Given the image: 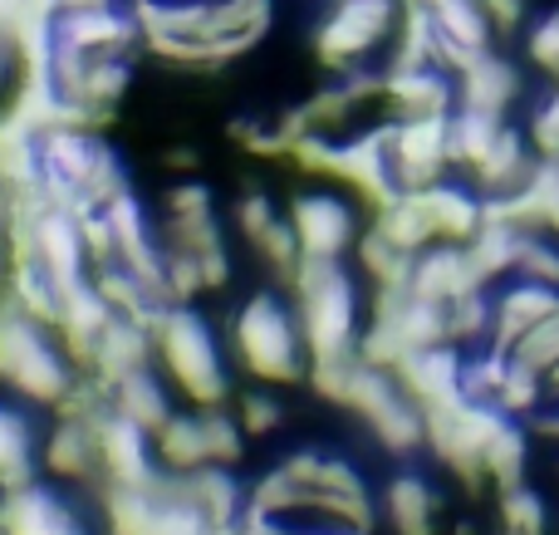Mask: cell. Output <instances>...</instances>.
Returning <instances> with one entry per match:
<instances>
[{
	"label": "cell",
	"instance_id": "b9f144b4",
	"mask_svg": "<svg viewBox=\"0 0 559 535\" xmlns=\"http://www.w3.org/2000/svg\"><path fill=\"white\" fill-rule=\"evenodd\" d=\"M167 212L173 216H206V212H216V197L206 182H182L167 192Z\"/></svg>",
	"mask_w": 559,
	"mask_h": 535
},
{
	"label": "cell",
	"instance_id": "7402d4cb",
	"mask_svg": "<svg viewBox=\"0 0 559 535\" xmlns=\"http://www.w3.org/2000/svg\"><path fill=\"white\" fill-rule=\"evenodd\" d=\"M114 408L123 413V418H133L138 428H147V432H157L177 413L173 399H167V389H163V379L153 373V364L123 373V379L114 383Z\"/></svg>",
	"mask_w": 559,
	"mask_h": 535
},
{
	"label": "cell",
	"instance_id": "484cf974",
	"mask_svg": "<svg viewBox=\"0 0 559 535\" xmlns=\"http://www.w3.org/2000/svg\"><path fill=\"white\" fill-rule=\"evenodd\" d=\"M153 442H157V462H163V467H173V472H197V467H206V462H212V457H206L202 408L173 413V418L153 432Z\"/></svg>",
	"mask_w": 559,
	"mask_h": 535
},
{
	"label": "cell",
	"instance_id": "52a82bcc",
	"mask_svg": "<svg viewBox=\"0 0 559 535\" xmlns=\"http://www.w3.org/2000/svg\"><path fill=\"white\" fill-rule=\"evenodd\" d=\"M94 438H98V462H104V482L98 487H153V477L163 472L153 432L138 428L118 408H108L94 423Z\"/></svg>",
	"mask_w": 559,
	"mask_h": 535
},
{
	"label": "cell",
	"instance_id": "9c48e42d",
	"mask_svg": "<svg viewBox=\"0 0 559 535\" xmlns=\"http://www.w3.org/2000/svg\"><path fill=\"white\" fill-rule=\"evenodd\" d=\"M280 472H285L289 482H295L299 491H314V497L334 501V507H344L354 521H364L368 531H373V497H368V482L358 477V467H348L344 457H329V452H295V457L280 462Z\"/></svg>",
	"mask_w": 559,
	"mask_h": 535
},
{
	"label": "cell",
	"instance_id": "bcb514c9",
	"mask_svg": "<svg viewBox=\"0 0 559 535\" xmlns=\"http://www.w3.org/2000/svg\"><path fill=\"white\" fill-rule=\"evenodd\" d=\"M10 64H20V59H15V45H5V39H0V88H5Z\"/></svg>",
	"mask_w": 559,
	"mask_h": 535
},
{
	"label": "cell",
	"instance_id": "74e56055",
	"mask_svg": "<svg viewBox=\"0 0 559 535\" xmlns=\"http://www.w3.org/2000/svg\"><path fill=\"white\" fill-rule=\"evenodd\" d=\"M236 418H241L246 438H271L280 423H285V408H280L271 393H241V403H236Z\"/></svg>",
	"mask_w": 559,
	"mask_h": 535
},
{
	"label": "cell",
	"instance_id": "e0dca14e",
	"mask_svg": "<svg viewBox=\"0 0 559 535\" xmlns=\"http://www.w3.org/2000/svg\"><path fill=\"white\" fill-rule=\"evenodd\" d=\"M521 98V69L511 64L506 55H476L472 64L456 74V104L466 108H481V114H501Z\"/></svg>",
	"mask_w": 559,
	"mask_h": 535
},
{
	"label": "cell",
	"instance_id": "ab89813d",
	"mask_svg": "<svg viewBox=\"0 0 559 535\" xmlns=\"http://www.w3.org/2000/svg\"><path fill=\"white\" fill-rule=\"evenodd\" d=\"M531 143H535V153L540 157H555L559 163V88L550 98H545L540 108H535V118H531Z\"/></svg>",
	"mask_w": 559,
	"mask_h": 535
},
{
	"label": "cell",
	"instance_id": "4dcf8cb0",
	"mask_svg": "<svg viewBox=\"0 0 559 535\" xmlns=\"http://www.w3.org/2000/svg\"><path fill=\"white\" fill-rule=\"evenodd\" d=\"M496 516H501V531H511V535H550V507L525 482L496 491Z\"/></svg>",
	"mask_w": 559,
	"mask_h": 535
},
{
	"label": "cell",
	"instance_id": "e575fe53",
	"mask_svg": "<svg viewBox=\"0 0 559 535\" xmlns=\"http://www.w3.org/2000/svg\"><path fill=\"white\" fill-rule=\"evenodd\" d=\"M255 255H261L265 265L280 275V281H295V271H299V261H305V251H299V236H295V226H289V216H280V222L271 226V231L255 241Z\"/></svg>",
	"mask_w": 559,
	"mask_h": 535
},
{
	"label": "cell",
	"instance_id": "8d00e7d4",
	"mask_svg": "<svg viewBox=\"0 0 559 535\" xmlns=\"http://www.w3.org/2000/svg\"><path fill=\"white\" fill-rule=\"evenodd\" d=\"M511 359H515V364H531V369H540V373L550 369V364L559 359V310H555L545 324H535V330L525 334L521 344H515Z\"/></svg>",
	"mask_w": 559,
	"mask_h": 535
},
{
	"label": "cell",
	"instance_id": "603a6c76",
	"mask_svg": "<svg viewBox=\"0 0 559 535\" xmlns=\"http://www.w3.org/2000/svg\"><path fill=\"white\" fill-rule=\"evenodd\" d=\"M501 128H506L501 114H481V108L456 104L452 118H447V147H452V167L472 173V167L481 163L486 153H491V143L501 138Z\"/></svg>",
	"mask_w": 559,
	"mask_h": 535
},
{
	"label": "cell",
	"instance_id": "d6a6232c",
	"mask_svg": "<svg viewBox=\"0 0 559 535\" xmlns=\"http://www.w3.org/2000/svg\"><path fill=\"white\" fill-rule=\"evenodd\" d=\"M202 428H206V457L216 467H236L246 457V428L236 413L226 408H202Z\"/></svg>",
	"mask_w": 559,
	"mask_h": 535
},
{
	"label": "cell",
	"instance_id": "f35d334b",
	"mask_svg": "<svg viewBox=\"0 0 559 535\" xmlns=\"http://www.w3.org/2000/svg\"><path fill=\"white\" fill-rule=\"evenodd\" d=\"M280 222V212H275V202L265 192H246L241 202H236V226H241V236L246 241H261L265 231H271V226Z\"/></svg>",
	"mask_w": 559,
	"mask_h": 535
},
{
	"label": "cell",
	"instance_id": "5b68a950",
	"mask_svg": "<svg viewBox=\"0 0 559 535\" xmlns=\"http://www.w3.org/2000/svg\"><path fill=\"white\" fill-rule=\"evenodd\" d=\"M397 20H403V0H338L314 29V55L329 69L348 74L388 35H397Z\"/></svg>",
	"mask_w": 559,
	"mask_h": 535
},
{
	"label": "cell",
	"instance_id": "f1b7e54d",
	"mask_svg": "<svg viewBox=\"0 0 559 535\" xmlns=\"http://www.w3.org/2000/svg\"><path fill=\"white\" fill-rule=\"evenodd\" d=\"M354 255H358V271L368 275V285H413L417 255L413 251H397V246L388 241L378 226H368V231L358 236Z\"/></svg>",
	"mask_w": 559,
	"mask_h": 535
},
{
	"label": "cell",
	"instance_id": "8fae6325",
	"mask_svg": "<svg viewBox=\"0 0 559 535\" xmlns=\"http://www.w3.org/2000/svg\"><path fill=\"white\" fill-rule=\"evenodd\" d=\"M476 290H491L486 275L476 271L472 251L462 241H432L413 265V295L423 300H437V305H452L462 295H476Z\"/></svg>",
	"mask_w": 559,
	"mask_h": 535
},
{
	"label": "cell",
	"instance_id": "c3c4849f",
	"mask_svg": "<svg viewBox=\"0 0 559 535\" xmlns=\"http://www.w3.org/2000/svg\"><path fill=\"white\" fill-rule=\"evenodd\" d=\"M5 271H10V246H5V226H0V285H5Z\"/></svg>",
	"mask_w": 559,
	"mask_h": 535
},
{
	"label": "cell",
	"instance_id": "7a4b0ae2",
	"mask_svg": "<svg viewBox=\"0 0 559 535\" xmlns=\"http://www.w3.org/2000/svg\"><path fill=\"white\" fill-rule=\"evenodd\" d=\"M79 369L69 364L64 344L49 324L29 320L0 285V383L15 389L25 403L55 408L69 389H74Z\"/></svg>",
	"mask_w": 559,
	"mask_h": 535
},
{
	"label": "cell",
	"instance_id": "836d02e7",
	"mask_svg": "<svg viewBox=\"0 0 559 535\" xmlns=\"http://www.w3.org/2000/svg\"><path fill=\"white\" fill-rule=\"evenodd\" d=\"M163 261H167V300L173 305H192L197 295L206 290V271H202V255L187 251V246H163Z\"/></svg>",
	"mask_w": 559,
	"mask_h": 535
},
{
	"label": "cell",
	"instance_id": "4316f807",
	"mask_svg": "<svg viewBox=\"0 0 559 535\" xmlns=\"http://www.w3.org/2000/svg\"><path fill=\"white\" fill-rule=\"evenodd\" d=\"M98 501H104L108 535H153L157 531V511H163V501H157L153 487H104Z\"/></svg>",
	"mask_w": 559,
	"mask_h": 535
},
{
	"label": "cell",
	"instance_id": "3957f363",
	"mask_svg": "<svg viewBox=\"0 0 559 535\" xmlns=\"http://www.w3.org/2000/svg\"><path fill=\"white\" fill-rule=\"evenodd\" d=\"M231 344L251 379L280 383V389L309 379V349L305 334H299V314L275 290H261L241 305V314L231 324Z\"/></svg>",
	"mask_w": 559,
	"mask_h": 535
},
{
	"label": "cell",
	"instance_id": "ee69618b",
	"mask_svg": "<svg viewBox=\"0 0 559 535\" xmlns=\"http://www.w3.org/2000/svg\"><path fill=\"white\" fill-rule=\"evenodd\" d=\"M531 432L535 438H550V442H559V403H550V408H540L531 418Z\"/></svg>",
	"mask_w": 559,
	"mask_h": 535
},
{
	"label": "cell",
	"instance_id": "d590c367",
	"mask_svg": "<svg viewBox=\"0 0 559 535\" xmlns=\"http://www.w3.org/2000/svg\"><path fill=\"white\" fill-rule=\"evenodd\" d=\"M515 275H521V281L555 285V290H559V236H550V231H531V236H525V251H521Z\"/></svg>",
	"mask_w": 559,
	"mask_h": 535
},
{
	"label": "cell",
	"instance_id": "2e32d148",
	"mask_svg": "<svg viewBox=\"0 0 559 535\" xmlns=\"http://www.w3.org/2000/svg\"><path fill=\"white\" fill-rule=\"evenodd\" d=\"M535 167H540L535 143H525L515 128H501V138L491 143V153L472 167V187L481 197H511V192H521V187L531 182Z\"/></svg>",
	"mask_w": 559,
	"mask_h": 535
},
{
	"label": "cell",
	"instance_id": "9a60e30c",
	"mask_svg": "<svg viewBox=\"0 0 559 535\" xmlns=\"http://www.w3.org/2000/svg\"><path fill=\"white\" fill-rule=\"evenodd\" d=\"M555 310H559V290H555V285L521 281V275H515V285H506V290L496 295V330H491V349L511 354L515 344H521L525 334L535 330V324L550 320Z\"/></svg>",
	"mask_w": 559,
	"mask_h": 535
},
{
	"label": "cell",
	"instance_id": "4fadbf2b",
	"mask_svg": "<svg viewBox=\"0 0 559 535\" xmlns=\"http://www.w3.org/2000/svg\"><path fill=\"white\" fill-rule=\"evenodd\" d=\"M383 98L397 118H442L456 108V74L427 69H383Z\"/></svg>",
	"mask_w": 559,
	"mask_h": 535
},
{
	"label": "cell",
	"instance_id": "277c9868",
	"mask_svg": "<svg viewBox=\"0 0 559 535\" xmlns=\"http://www.w3.org/2000/svg\"><path fill=\"white\" fill-rule=\"evenodd\" d=\"M157 364L173 373V383L187 393L192 408H226L231 399V373L222 364L216 334L192 305H173L157 324Z\"/></svg>",
	"mask_w": 559,
	"mask_h": 535
},
{
	"label": "cell",
	"instance_id": "7bdbcfd3",
	"mask_svg": "<svg viewBox=\"0 0 559 535\" xmlns=\"http://www.w3.org/2000/svg\"><path fill=\"white\" fill-rule=\"evenodd\" d=\"M481 5L491 15V25H501V29H515L525 15V0H481Z\"/></svg>",
	"mask_w": 559,
	"mask_h": 535
},
{
	"label": "cell",
	"instance_id": "60d3db41",
	"mask_svg": "<svg viewBox=\"0 0 559 535\" xmlns=\"http://www.w3.org/2000/svg\"><path fill=\"white\" fill-rule=\"evenodd\" d=\"M531 59L545 69V74H559V10L531 29Z\"/></svg>",
	"mask_w": 559,
	"mask_h": 535
},
{
	"label": "cell",
	"instance_id": "6da1fadb",
	"mask_svg": "<svg viewBox=\"0 0 559 535\" xmlns=\"http://www.w3.org/2000/svg\"><path fill=\"white\" fill-rule=\"evenodd\" d=\"M295 290V314H299V334H305L309 359H344L358 354V290L354 275L344 261H329V255H305L289 281Z\"/></svg>",
	"mask_w": 559,
	"mask_h": 535
},
{
	"label": "cell",
	"instance_id": "ac0fdd59",
	"mask_svg": "<svg viewBox=\"0 0 559 535\" xmlns=\"http://www.w3.org/2000/svg\"><path fill=\"white\" fill-rule=\"evenodd\" d=\"M157 359V340L147 324L138 320H123V314H114V324H108L104 334H98V354H94V379L108 383V393H114V383L123 379V373L133 369H147V364Z\"/></svg>",
	"mask_w": 559,
	"mask_h": 535
},
{
	"label": "cell",
	"instance_id": "f546056e",
	"mask_svg": "<svg viewBox=\"0 0 559 535\" xmlns=\"http://www.w3.org/2000/svg\"><path fill=\"white\" fill-rule=\"evenodd\" d=\"M491 330H496V295L491 290H476V295H462V300L447 305V334H452L456 349H486L491 344Z\"/></svg>",
	"mask_w": 559,
	"mask_h": 535
},
{
	"label": "cell",
	"instance_id": "7dc6e473",
	"mask_svg": "<svg viewBox=\"0 0 559 535\" xmlns=\"http://www.w3.org/2000/svg\"><path fill=\"white\" fill-rule=\"evenodd\" d=\"M167 163H173V167H197V153H187V147H177V153H167Z\"/></svg>",
	"mask_w": 559,
	"mask_h": 535
},
{
	"label": "cell",
	"instance_id": "d6986e66",
	"mask_svg": "<svg viewBox=\"0 0 559 535\" xmlns=\"http://www.w3.org/2000/svg\"><path fill=\"white\" fill-rule=\"evenodd\" d=\"M383 511H388V526L397 535H432L442 497H437V487L423 472H397L383 491Z\"/></svg>",
	"mask_w": 559,
	"mask_h": 535
},
{
	"label": "cell",
	"instance_id": "d4e9b609",
	"mask_svg": "<svg viewBox=\"0 0 559 535\" xmlns=\"http://www.w3.org/2000/svg\"><path fill=\"white\" fill-rule=\"evenodd\" d=\"M525 236H531V231H521V226H511V222H481V231L466 241V251H472L476 271L486 275V285L515 275L521 251H525Z\"/></svg>",
	"mask_w": 559,
	"mask_h": 535
},
{
	"label": "cell",
	"instance_id": "cb8c5ba5",
	"mask_svg": "<svg viewBox=\"0 0 559 535\" xmlns=\"http://www.w3.org/2000/svg\"><path fill=\"white\" fill-rule=\"evenodd\" d=\"M531 423L521 418H506L501 428H496V438L486 442V482H491L496 491L506 487H521L525 482V467H531Z\"/></svg>",
	"mask_w": 559,
	"mask_h": 535
},
{
	"label": "cell",
	"instance_id": "83f0119b",
	"mask_svg": "<svg viewBox=\"0 0 559 535\" xmlns=\"http://www.w3.org/2000/svg\"><path fill=\"white\" fill-rule=\"evenodd\" d=\"M373 226L388 236V241L397 246V251H413V255H423L427 246L437 241V231H432V216H427L423 192H403L393 206H383V212H373Z\"/></svg>",
	"mask_w": 559,
	"mask_h": 535
},
{
	"label": "cell",
	"instance_id": "30bf717a",
	"mask_svg": "<svg viewBox=\"0 0 559 535\" xmlns=\"http://www.w3.org/2000/svg\"><path fill=\"white\" fill-rule=\"evenodd\" d=\"M397 383L417 408H442V403L466 399L462 373H466V349L456 344H432V349H413L397 364Z\"/></svg>",
	"mask_w": 559,
	"mask_h": 535
},
{
	"label": "cell",
	"instance_id": "7c38bea8",
	"mask_svg": "<svg viewBox=\"0 0 559 535\" xmlns=\"http://www.w3.org/2000/svg\"><path fill=\"white\" fill-rule=\"evenodd\" d=\"M0 526L5 535H84L79 511L39 482H25L0 497Z\"/></svg>",
	"mask_w": 559,
	"mask_h": 535
},
{
	"label": "cell",
	"instance_id": "681fc988",
	"mask_svg": "<svg viewBox=\"0 0 559 535\" xmlns=\"http://www.w3.org/2000/svg\"><path fill=\"white\" fill-rule=\"evenodd\" d=\"M456 535H476V531H472V521H462V526H456Z\"/></svg>",
	"mask_w": 559,
	"mask_h": 535
},
{
	"label": "cell",
	"instance_id": "44dd1931",
	"mask_svg": "<svg viewBox=\"0 0 559 535\" xmlns=\"http://www.w3.org/2000/svg\"><path fill=\"white\" fill-rule=\"evenodd\" d=\"M35 448H39L35 423L20 408L0 403V491H15L25 482H35V467H39Z\"/></svg>",
	"mask_w": 559,
	"mask_h": 535
},
{
	"label": "cell",
	"instance_id": "f6af8a7d",
	"mask_svg": "<svg viewBox=\"0 0 559 535\" xmlns=\"http://www.w3.org/2000/svg\"><path fill=\"white\" fill-rule=\"evenodd\" d=\"M550 403H559V359L545 369V408H550Z\"/></svg>",
	"mask_w": 559,
	"mask_h": 535
},
{
	"label": "cell",
	"instance_id": "5bb4252c",
	"mask_svg": "<svg viewBox=\"0 0 559 535\" xmlns=\"http://www.w3.org/2000/svg\"><path fill=\"white\" fill-rule=\"evenodd\" d=\"M39 467H45L49 477L69 482V487H98V482H104V462H98L94 428L59 418L55 432L39 442Z\"/></svg>",
	"mask_w": 559,
	"mask_h": 535
},
{
	"label": "cell",
	"instance_id": "8992f818",
	"mask_svg": "<svg viewBox=\"0 0 559 535\" xmlns=\"http://www.w3.org/2000/svg\"><path fill=\"white\" fill-rule=\"evenodd\" d=\"M447 118H397L388 123V163L403 192H423V187L442 182L452 173V147H447Z\"/></svg>",
	"mask_w": 559,
	"mask_h": 535
},
{
	"label": "cell",
	"instance_id": "ffe728a7",
	"mask_svg": "<svg viewBox=\"0 0 559 535\" xmlns=\"http://www.w3.org/2000/svg\"><path fill=\"white\" fill-rule=\"evenodd\" d=\"M423 202H427V216H432V231L437 241H472L481 231L486 212H481V192L476 187H456V182H432L423 187Z\"/></svg>",
	"mask_w": 559,
	"mask_h": 535
},
{
	"label": "cell",
	"instance_id": "ba28073f",
	"mask_svg": "<svg viewBox=\"0 0 559 535\" xmlns=\"http://www.w3.org/2000/svg\"><path fill=\"white\" fill-rule=\"evenodd\" d=\"M289 226L299 236V251L329 255V261H344L364 236L358 231V206L334 192H299L289 202Z\"/></svg>",
	"mask_w": 559,
	"mask_h": 535
},
{
	"label": "cell",
	"instance_id": "f907efd6",
	"mask_svg": "<svg viewBox=\"0 0 559 535\" xmlns=\"http://www.w3.org/2000/svg\"><path fill=\"white\" fill-rule=\"evenodd\" d=\"M496 535H511V531H496Z\"/></svg>",
	"mask_w": 559,
	"mask_h": 535
},
{
	"label": "cell",
	"instance_id": "1f68e13d",
	"mask_svg": "<svg viewBox=\"0 0 559 535\" xmlns=\"http://www.w3.org/2000/svg\"><path fill=\"white\" fill-rule=\"evenodd\" d=\"M496 408L511 413V418H521V423H531L535 413L545 408V373L531 369V364H515L511 359L501 393H496Z\"/></svg>",
	"mask_w": 559,
	"mask_h": 535
}]
</instances>
